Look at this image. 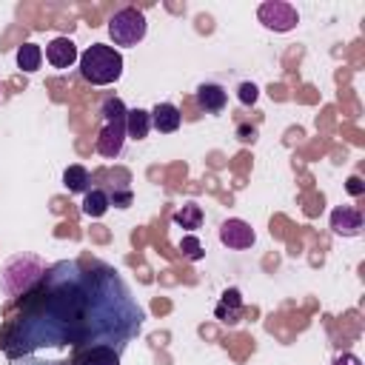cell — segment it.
Instances as JSON below:
<instances>
[{
	"instance_id": "obj_12",
	"label": "cell",
	"mask_w": 365,
	"mask_h": 365,
	"mask_svg": "<svg viewBox=\"0 0 365 365\" xmlns=\"http://www.w3.org/2000/svg\"><path fill=\"white\" fill-rule=\"evenodd\" d=\"M214 314H217V319L225 322V325L240 322V317H242V299H240V291H237V288L222 291V299L217 302Z\"/></svg>"
},
{
	"instance_id": "obj_8",
	"label": "cell",
	"mask_w": 365,
	"mask_h": 365,
	"mask_svg": "<svg viewBox=\"0 0 365 365\" xmlns=\"http://www.w3.org/2000/svg\"><path fill=\"white\" fill-rule=\"evenodd\" d=\"M46 60L54 66V68H68L74 60H80L77 54V46L71 37H54L46 43Z\"/></svg>"
},
{
	"instance_id": "obj_16",
	"label": "cell",
	"mask_w": 365,
	"mask_h": 365,
	"mask_svg": "<svg viewBox=\"0 0 365 365\" xmlns=\"http://www.w3.org/2000/svg\"><path fill=\"white\" fill-rule=\"evenodd\" d=\"M63 185H66L68 191H74V194H86V191L91 188V174H88L83 165H68V168L63 171Z\"/></svg>"
},
{
	"instance_id": "obj_11",
	"label": "cell",
	"mask_w": 365,
	"mask_h": 365,
	"mask_svg": "<svg viewBox=\"0 0 365 365\" xmlns=\"http://www.w3.org/2000/svg\"><path fill=\"white\" fill-rule=\"evenodd\" d=\"M148 114H151V125H154L157 131H163V134L177 131V128H180V120H182L180 108H177V106H171V103H157Z\"/></svg>"
},
{
	"instance_id": "obj_7",
	"label": "cell",
	"mask_w": 365,
	"mask_h": 365,
	"mask_svg": "<svg viewBox=\"0 0 365 365\" xmlns=\"http://www.w3.org/2000/svg\"><path fill=\"white\" fill-rule=\"evenodd\" d=\"M254 228L245 222V220H225L220 225V242L234 248V251H242V248H251L254 245Z\"/></svg>"
},
{
	"instance_id": "obj_22",
	"label": "cell",
	"mask_w": 365,
	"mask_h": 365,
	"mask_svg": "<svg viewBox=\"0 0 365 365\" xmlns=\"http://www.w3.org/2000/svg\"><path fill=\"white\" fill-rule=\"evenodd\" d=\"M362 191H365V182H362L359 177H351V180H348V194L356 197V194H362Z\"/></svg>"
},
{
	"instance_id": "obj_10",
	"label": "cell",
	"mask_w": 365,
	"mask_h": 365,
	"mask_svg": "<svg viewBox=\"0 0 365 365\" xmlns=\"http://www.w3.org/2000/svg\"><path fill=\"white\" fill-rule=\"evenodd\" d=\"M225 103H228V94H225L222 86H217V83H202V86L197 88V106H200L202 111L217 114V111L225 108Z\"/></svg>"
},
{
	"instance_id": "obj_14",
	"label": "cell",
	"mask_w": 365,
	"mask_h": 365,
	"mask_svg": "<svg viewBox=\"0 0 365 365\" xmlns=\"http://www.w3.org/2000/svg\"><path fill=\"white\" fill-rule=\"evenodd\" d=\"M148 128H151V114L143 111V108H128V114H125V137L143 140L148 134Z\"/></svg>"
},
{
	"instance_id": "obj_20",
	"label": "cell",
	"mask_w": 365,
	"mask_h": 365,
	"mask_svg": "<svg viewBox=\"0 0 365 365\" xmlns=\"http://www.w3.org/2000/svg\"><path fill=\"white\" fill-rule=\"evenodd\" d=\"M237 97H240V103H242V106H254V103H257V97H259V88H257L254 83H240Z\"/></svg>"
},
{
	"instance_id": "obj_5",
	"label": "cell",
	"mask_w": 365,
	"mask_h": 365,
	"mask_svg": "<svg viewBox=\"0 0 365 365\" xmlns=\"http://www.w3.org/2000/svg\"><path fill=\"white\" fill-rule=\"evenodd\" d=\"M145 29H148L145 14L131 9V6L114 11L108 20V34H111L114 46H137L145 37Z\"/></svg>"
},
{
	"instance_id": "obj_18",
	"label": "cell",
	"mask_w": 365,
	"mask_h": 365,
	"mask_svg": "<svg viewBox=\"0 0 365 365\" xmlns=\"http://www.w3.org/2000/svg\"><path fill=\"white\" fill-rule=\"evenodd\" d=\"M174 222H177L180 228H185V231H194V228H200V222H202V208H200L197 202H185L180 211H174Z\"/></svg>"
},
{
	"instance_id": "obj_6",
	"label": "cell",
	"mask_w": 365,
	"mask_h": 365,
	"mask_svg": "<svg viewBox=\"0 0 365 365\" xmlns=\"http://www.w3.org/2000/svg\"><path fill=\"white\" fill-rule=\"evenodd\" d=\"M257 17L265 29L271 31H291L297 23H299V14L291 3H282V0H265L259 9H257Z\"/></svg>"
},
{
	"instance_id": "obj_24",
	"label": "cell",
	"mask_w": 365,
	"mask_h": 365,
	"mask_svg": "<svg viewBox=\"0 0 365 365\" xmlns=\"http://www.w3.org/2000/svg\"><path fill=\"white\" fill-rule=\"evenodd\" d=\"M11 365H71V362H11Z\"/></svg>"
},
{
	"instance_id": "obj_17",
	"label": "cell",
	"mask_w": 365,
	"mask_h": 365,
	"mask_svg": "<svg viewBox=\"0 0 365 365\" xmlns=\"http://www.w3.org/2000/svg\"><path fill=\"white\" fill-rule=\"evenodd\" d=\"M40 63H43V51H40V46H37V43H23V46L17 48V66H20L26 74L37 71V68H40Z\"/></svg>"
},
{
	"instance_id": "obj_21",
	"label": "cell",
	"mask_w": 365,
	"mask_h": 365,
	"mask_svg": "<svg viewBox=\"0 0 365 365\" xmlns=\"http://www.w3.org/2000/svg\"><path fill=\"white\" fill-rule=\"evenodd\" d=\"M237 134H240L242 143H254V140H257V128H254V125H251V128H248V125H240Z\"/></svg>"
},
{
	"instance_id": "obj_2",
	"label": "cell",
	"mask_w": 365,
	"mask_h": 365,
	"mask_svg": "<svg viewBox=\"0 0 365 365\" xmlns=\"http://www.w3.org/2000/svg\"><path fill=\"white\" fill-rule=\"evenodd\" d=\"M80 74L91 86H111L123 74V57L114 46L106 43H91L80 54Z\"/></svg>"
},
{
	"instance_id": "obj_3",
	"label": "cell",
	"mask_w": 365,
	"mask_h": 365,
	"mask_svg": "<svg viewBox=\"0 0 365 365\" xmlns=\"http://www.w3.org/2000/svg\"><path fill=\"white\" fill-rule=\"evenodd\" d=\"M100 114H103L106 125L100 128L97 151L103 157H117L123 151V143H125V114H128V108L123 106L120 97H108V100H103Z\"/></svg>"
},
{
	"instance_id": "obj_9",
	"label": "cell",
	"mask_w": 365,
	"mask_h": 365,
	"mask_svg": "<svg viewBox=\"0 0 365 365\" xmlns=\"http://www.w3.org/2000/svg\"><path fill=\"white\" fill-rule=\"evenodd\" d=\"M331 228L339 237H356L362 231V214L351 205H336L331 211Z\"/></svg>"
},
{
	"instance_id": "obj_4",
	"label": "cell",
	"mask_w": 365,
	"mask_h": 365,
	"mask_svg": "<svg viewBox=\"0 0 365 365\" xmlns=\"http://www.w3.org/2000/svg\"><path fill=\"white\" fill-rule=\"evenodd\" d=\"M43 274H46V265L37 257H14L0 271V285L9 297H20V294H29Z\"/></svg>"
},
{
	"instance_id": "obj_19",
	"label": "cell",
	"mask_w": 365,
	"mask_h": 365,
	"mask_svg": "<svg viewBox=\"0 0 365 365\" xmlns=\"http://www.w3.org/2000/svg\"><path fill=\"white\" fill-rule=\"evenodd\" d=\"M180 251H182L188 259H200V257H202V245H200V240H197L194 234L182 237V242H180Z\"/></svg>"
},
{
	"instance_id": "obj_15",
	"label": "cell",
	"mask_w": 365,
	"mask_h": 365,
	"mask_svg": "<svg viewBox=\"0 0 365 365\" xmlns=\"http://www.w3.org/2000/svg\"><path fill=\"white\" fill-rule=\"evenodd\" d=\"M108 205H111V200H108V194L103 188H88L86 197H83V214L91 217V220L103 217L108 211Z\"/></svg>"
},
{
	"instance_id": "obj_1",
	"label": "cell",
	"mask_w": 365,
	"mask_h": 365,
	"mask_svg": "<svg viewBox=\"0 0 365 365\" xmlns=\"http://www.w3.org/2000/svg\"><path fill=\"white\" fill-rule=\"evenodd\" d=\"M140 325L143 308L111 265L63 259L23 294V305L3 334V351L9 362L74 365V356L94 345L123 354Z\"/></svg>"
},
{
	"instance_id": "obj_13",
	"label": "cell",
	"mask_w": 365,
	"mask_h": 365,
	"mask_svg": "<svg viewBox=\"0 0 365 365\" xmlns=\"http://www.w3.org/2000/svg\"><path fill=\"white\" fill-rule=\"evenodd\" d=\"M74 365H120V351L108 348V345H94V348H86L83 354H77Z\"/></svg>"
},
{
	"instance_id": "obj_23",
	"label": "cell",
	"mask_w": 365,
	"mask_h": 365,
	"mask_svg": "<svg viewBox=\"0 0 365 365\" xmlns=\"http://www.w3.org/2000/svg\"><path fill=\"white\" fill-rule=\"evenodd\" d=\"M334 365H362V362H359V356H354V354H339V356L334 359Z\"/></svg>"
}]
</instances>
